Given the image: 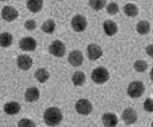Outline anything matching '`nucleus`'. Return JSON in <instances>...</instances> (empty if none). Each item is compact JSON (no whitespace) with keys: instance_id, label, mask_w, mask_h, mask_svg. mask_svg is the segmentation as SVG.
<instances>
[{"instance_id":"2","label":"nucleus","mask_w":153,"mask_h":127,"mask_svg":"<svg viewBox=\"0 0 153 127\" xmlns=\"http://www.w3.org/2000/svg\"><path fill=\"white\" fill-rule=\"evenodd\" d=\"M92 80L97 84L106 83L109 78L108 70L104 67L100 66L94 69L91 73Z\"/></svg>"},{"instance_id":"7","label":"nucleus","mask_w":153,"mask_h":127,"mask_svg":"<svg viewBox=\"0 0 153 127\" xmlns=\"http://www.w3.org/2000/svg\"><path fill=\"white\" fill-rule=\"evenodd\" d=\"M88 56L91 61H96L100 58L102 55V51L101 48L96 44H90L88 48Z\"/></svg>"},{"instance_id":"17","label":"nucleus","mask_w":153,"mask_h":127,"mask_svg":"<svg viewBox=\"0 0 153 127\" xmlns=\"http://www.w3.org/2000/svg\"><path fill=\"white\" fill-rule=\"evenodd\" d=\"M43 0H27V8L32 13H38L42 10Z\"/></svg>"},{"instance_id":"23","label":"nucleus","mask_w":153,"mask_h":127,"mask_svg":"<svg viewBox=\"0 0 153 127\" xmlns=\"http://www.w3.org/2000/svg\"><path fill=\"white\" fill-rule=\"evenodd\" d=\"M56 27V24L53 19H48L41 26V30L46 33L51 34L53 33Z\"/></svg>"},{"instance_id":"15","label":"nucleus","mask_w":153,"mask_h":127,"mask_svg":"<svg viewBox=\"0 0 153 127\" xmlns=\"http://www.w3.org/2000/svg\"><path fill=\"white\" fill-rule=\"evenodd\" d=\"M102 122L105 126H116L118 123L117 116L113 114H106L102 117Z\"/></svg>"},{"instance_id":"14","label":"nucleus","mask_w":153,"mask_h":127,"mask_svg":"<svg viewBox=\"0 0 153 127\" xmlns=\"http://www.w3.org/2000/svg\"><path fill=\"white\" fill-rule=\"evenodd\" d=\"M39 91L36 87H31L27 89L25 93V100L27 102H34L38 100Z\"/></svg>"},{"instance_id":"21","label":"nucleus","mask_w":153,"mask_h":127,"mask_svg":"<svg viewBox=\"0 0 153 127\" xmlns=\"http://www.w3.org/2000/svg\"><path fill=\"white\" fill-rule=\"evenodd\" d=\"M85 80V75L82 72H76L72 77V81L75 86H82Z\"/></svg>"},{"instance_id":"11","label":"nucleus","mask_w":153,"mask_h":127,"mask_svg":"<svg viewBox=\"0 0 153 127\" xmlns=\"http://www.w3.org/2000/svg\"><path fill=\"white\" fill-rule=\"evenodd\" d=\"M84 60L82 53L78 50H75L69 53L68 56V61L73 66H81Z\"/></svg>"},{"instance_id":"28","label":"nucleus","mask_w":153,"mask_h":127,"mask_svg":"<svg viewBox=\"0 0 153 127\" xmlns=\"http://www.w3.org/2000/svg\"><path fill=\"white\" fill-rule=\"evenodd\" d=\"M144 109L147 112H153V100L147 98L144 103Z\"/></svg>"},{"instance_id":"3","label":"nucleus","mask_w":153,"mask_h":127,"mask_svg":"<svg viewBox=\"0 0 153 127\" xmlns=\"http://www.w3.org/2000/svg\"><path fill=\"white\" fill-rule=\"evenodd\" d=\"M145 88L143 82L134 81L131 82L128 88V94L132 98L141 97L144 92Z\"/></svg>"},{"instance_id":"31","label":"nucleus","mask_w":153,"mask_h":127,"mask_svg":"<svg viewBox=\"0 0 153 127\" xmlns=\"http://www.w3.org/2000/svg\"><path fill=\"white\" fill-rule=\"evenodd\" d=\"M150 77L151 80L153 81V68L151 69V72H150Z\"/></svg>"},{"instance_id":"10","label":"nucleus","mask_w":153,"mask_h":127,"mask_svg":"<svg viewBox=\"0 0 153 127\" xmlns=\"http://www.w3.org/2000/svg\"><path fill=\"white\" fill-rule=\"evenodd\" d=\"M1 16L3 19L6 22H12L16 19L18 16V12L17 10L10 6H5L1 12Z\"/></svg>"},{"instance_id":"12","label":"nucleus","mask_w":153,"mask_h":127,"mask_svg":"<svg viewBox=\"0 0 153 127\" xmlns=\"http://www.w3.org/2000/svg\"><path fill=\"white\" fill-rule=\"evenodd\" d=\"M18 67L23 70L29 69L33 65V60L30 56L27 55H22L19 56L17 60Z\"/></svg>"},{"instance_id":"8","label":"nucleus","mask_w":153,"mask_h":127,"mask_svg":"<svg viewBox=\"0 0 153 127\" xmlns=\"http://www.w3.org/2000/svg\"><path fill=\"white\" fill-rule=\"evenodd\" d=\"M124 122L126 125L134 124L137 120V115L136 111L131 108L125 109L122 114Z\"/></svg>"},{"instance_id":"6","label":"nucleus","mask_w":153,"mask_h":127,"mask_svg":"<svg viewBox=\"0 0 153 127\" xmlns=\"http://www.w3.org/2000/svg\"><path fill=\"white\" fill-rule=\"evenodd\" d=\"M88 25L86 18L81 15H77L74 16L71 21V26L73 29L76 32H81L85 31Z\"/></svg>"},{"instance_id":"29","label":"nucleus","mask_w":153,"mask_h":127,"mask_svg":"<svg viewBox=\"0 0 153 127\" xmlns=\"http://www.w3.org/2000/svg\"><path fill=\"white\" fill-rule=\"evenodd\" d=\"M36 23L33 19H29L27 20L25 23V27L26 30L29 31H33L35 30L36 28Z\"/></svg>"},{"instance_id":"22","label":"nucleus","mask_w":153,"mask_h":127,"mask_svg":"<svg viewBox=\"0 0 153 127\" xmlns=\"http://www.w3.org/2000/svg\"><path fill=\"white\" fill-rule=\"evenodd\" d=\"M13 43V37L9 33H3L0 35V44L2 47H8Z\"/></svg>"},{"instance_id":"1","label":"nucleus","mask_w":153,"mask_h":127,"mask_svg":"<svg viewBox=\"0 0 153 127\" xmlns=\"http://www.w3.org/2000/svg\"><path fill=\"white\" fill-rule=\"evenodd\" d=\"M62 120L61 110L56 107H51L46 110L44 114V120L46 124L50 126L59 125Z\"/></svg>"},{"instance_id":"18","label":"nucleus","mask_w":153,"mask_h":127,"mask_svg":"<svg viewBox=\"0 0 153 127\" xmlns=\"http://www.w3.org/2000/svg\"><path fill=\"white\" fill-rule=\"evenodd\" d=\"M123 11L127 16L130 17H135L139 13V10L136 5L132 3H128L125 5L123 8Z\"/></svg>"},{"instance_id":"9","label":"nucleus","mask_w":153,"mask_h":127,"mask_svg":"<svg viewBox=\"0 0 153 127\" xmlns=\"http://www.w3.org/2000/svg\"><path fill=\"white\" fill-rule=\"evenodd\" d=\"M36 41L31 37L23 38L19 42V47L22 50L25 52L34 51L36 48Z\"/></svg>"},{"instance_id":"5","label":"nucleus","mask_w":153,"mask_h":127,"mask_svg":"<svg viewBox=\"0 0 153 127\" xmlns=\"http://www.w3.org/2000/svg\"><path fill=\"white\" fill-rule=\"evenodd\" d=\"M66 47L65 44L60 40H55L50 46V53L56 57H62L65 53Z\"/></svg>"},{"instance_id":"32","label":"nucleus","mask_w":153,"mask_h":127,"mask_svg":"<svg viewBox=\"0 0 153 127\" xmlns=\"http://www.w3.org/2000/svg\"><path fill=\"white\" fill-rule=\"evenodd\" d=\"M1 1H8V0H1Z\"/></svg>"},{"instance_id":"13","label":"nucleus","mask_w":153,"mask_h":127,"mask_svg":"<svg viewBox=\"0 0 153 127\" xmlns=\"http://www.w3.org/2000/svg\"><path fill=\"white\" fill-rule=\"evenodd\" d=\"M104 30L108 36L111 37L117 32V26L116 23L111 19H108L103 23Z\"/></svg>"},{"instance_id":"34","label":"nucleus","mask_w":153,"mask_h":127,"mask_svg":"<svg viewBox=\"0 0 153 127\" xmlns=\"http://www.w3.org/2000/svg\"><path fill=\"white\" fill-rule=\"evenodd\" d=\"M58 1H62V0H58Z\"/></svg>"},{"instance_id":"33","label":"nucleus","mask_w":153,"mask_h":127,"mask_svg":"<svg viewBox=\"0 0 153 127\" xmlns=\"http://www.w3.org/2000/svg\"><path fill=\"white\" fill-rule=\"evenodd\" d=\"M151 126H153V122L152 123V125H151Z\"/></svg>"},{"instance_id":"24","label":"nucleus","mask_w":153,"mask_h":127,"mask_svg":"<svg viewBox=\"0 0 153 127\" xmlns=\"http://www.w3.org/2000/svg\"><path fill=\"white\" fill-rule=\"evenodd\" d=\"M106 4V0H89V5L91 8L99 11L102 9Z\"/></svg>"},{"instance_id":"25","label":"nucleus","mask_w":153,"mask_h":127,"mask_svg":"<svg viewBox=\"0 0 153 127\" xmlns=\"http://www.w3.org/2000/svg\"><path fill=\"white\" fill-rule=\"evenodd\" d=\"M148 68V63L144 60H137L134 64V68L137 72H144Z\"/></svg>"},{"instance_id":"16","label":"nucleus","mask_w":153,"mask_h":127,"mask_svg":"<svg viewBox=\"0 0 153 127\" xmlns=\"http://www.w3.org/2000/svg\"><path fill=\"white\" fill-rule=\"evenodd\" d=\"M21 109L20 105L16 102H11L4 105V111L6 114L13 115H15Z\"/></svg>"},{"instance_id":"35","label":"nucleus","mask_w":153,"mask_h":127,"mask_svg":"<svg viewBox=\"0 0 153 127\" xmlns=\"http://www.w3.org/2000/svg\"><path fill=\"white\" fill-rule=\"evenodd\" d=\"M131 1H133V0H131Z\"/></svg>"},{"instance_id":"4","label":"nucleus","mask_w":153,"mask_h":127,"mask_svg":"<svg viewBox=\"0 0 153 127\" xmlns=\"http://www.w3.org/2000/svg\"><path fill=\"white\" fill-rule=\"evenodd\" d=\"M77 113L80 115H88L93 111V106L91 103L87 99H80L75 105Z\"/></svg>"},{"instance_id":"20","label":"nucleus","mask_w":153,"mask_h":127,"mask_svg":"<svg viewBox=\"0 0 153 127\" xmlns=\"http://www.w3.org/2000/svg\"><path fill=\"white\" fill-rule=\"evenodd\" d=\"M35 77L38 81L43 83L49 78L50 74L45 68H39L35 72Z\"/></svg>"},{"instance_id":"19","label":"nucleus","mask_w":153,"mask_h":127,"mask_svg":"<svg viewBox=\"0 0 153 127\" xmlns=\"http://www.w3.org/2000/svg\"><path fill=\"white\" fill-rule=\"evenodd\" d=\"M150 24L147 21H141L139 22L136 26V30L139 34L145 35L148 34L150 31Z\"/></svg>"},{"instance_id":"27","label":"nucleus","mask_w":153,"mask_h":127,"mask_svg":"<svg viewBox=\"0 0 153 127\" xmlns=\"http://www.w3.org/2000/svg\"><path fill=\"white\" fill-rule=\"evenodd\" d=\"M18 126L20 127H33V126H36V124L34 122H33L32 120L30 119L27 118H23L19 122L18 124Z\"/></svg>"},{"instance_id":"30","label":"nucleus","mask_w":153,"mask_h":127,"mask_svg":"<svg viewBox=\"0 0 153 127\" xmlns=\"http://www.w3.org/2000/svg\"><path fill=\"white\" fill-rule=\"evenodd\" d=\"M146 53L150 56L153 58V45H149L146 48Z\"/></svg>"},{"instance_id":"26","label":"nucleus","mask_w":153,"mask_h":127,"mask_svg":"<svg viewBox=\"0 0 153 127\" xmlns=\"http://www.w3.org/2000/svg\"><path fill=\"white\" fill-rule=\"evenodd\" d=\"M106 11L110 15H114L119 12V6L116 3H110L106 7Z\"/></svg>"}]
</instances>
